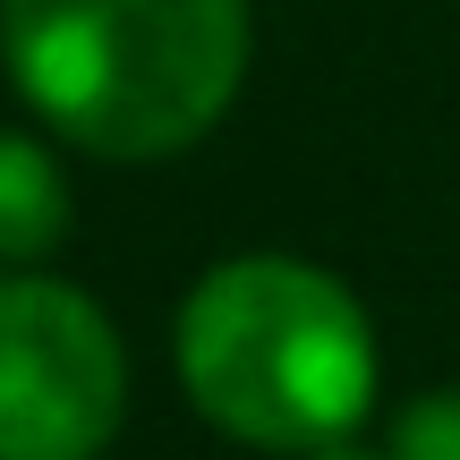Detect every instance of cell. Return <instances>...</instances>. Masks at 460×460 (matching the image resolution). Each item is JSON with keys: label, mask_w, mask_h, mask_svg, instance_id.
Here are the masks:
<instances>
[{"label": "cell", "mask_w": 460, "mask_h": 460, "mask_svg": "<svg viewBox=\"0 0 460 460\" xmlns=\"http://www.w3.org/2000/svg\"><path fill=\"white\" fill-rule=\"evenodd\" d=\"M180 384L222 435L315 452L376 401V332L307 256H230L180 307Z\"/></svg>", "instance_id": "cell-2"}, {"label": "cell", "mask_w": 460, "mask_h": 460, "mask_svg": "<svg viewBox=\"0 0 460 460\" xmlns=\"http://www.w3.org/2000/svg\"><path fill=\"white\" fill-rule=\"evenodd\" d=\"M307 460H384V452H367V444H349V435H332V444H315Z\"/></svg>", "instance_id": "cell-6"}, {"label": "cell", "mask_w": 460, "mask_h": 460, "mask_svg": "<svg viewBox=\"0 0 460 460\" xmlns=\"http://www.w3.org/2000/svg\"><path fill=\"white\" fill-rule=\"evenodd\" d=\"M68 239V180L34 137L0 128V264H43Z\"/></svg>", "instance_id": "cell-4"}, {"label": "cell", "mask_w": 460, "mask_h": 460, "mask_svg": "<svg viewBox=\"0 0 460 460\" xmlns=\"http://www.w3.org/2000/svg\"><path fill=\"white\" fill-rule=\"evenodd\" d=\"M128 418V349L85 290L0 281V460H94Z\"/></svg>", "instance_id": "cell-3"}, {"label": "cell", "mask_w": 460, "mask_h": 460, "mask_svg": "<svg viewBox=\"0 0 460 460\" xmlns=\"http://www.w3.org/2000/svg\"><path fill=\"white\" fill-rule=\"evenodd\" d=\"M17 94L111 163L197 146L247 77V0H0Z\"/></svg>", "instance_id": "cell-1"}, {"label": "cell", "mask_w": 460, "mask_h": 460, "mask_svg": "<svg viewBox=\"0 0 460 460\" xmlns=\"http://www.w3.org/2000/svg\"><path fill=\"white\" fill-rule=\"evenodd\" d=\"M393 460H460V384L452 393H418L393 427Z\"/></svg>", "instance_id": "cell-5"}]
</instances>
